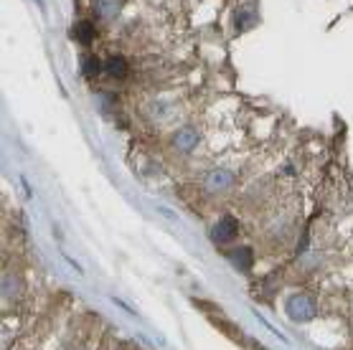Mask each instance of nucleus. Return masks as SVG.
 I'll return each mask as SVG.
<instances>
[{"label": "nucleus", "mask_w": 353, "mask_h": 350, "mask_svg": "<svg viewBox=\"0 0 353 350\" xmlns=\"http://www.w3.org/2000/svg\"><path fill=\"white\" fill-rule=\"evenodd\" d=\"M226 259H229V262H232V267H236L241 274H247V271L254 267V251H252L249 247H234V249H229Z\"/></svg>", "instance_id": "39448f33"}, {"label": "nucleus", "mask_w": 353, "mask_h": 350, "mask_svg": "<svg viewBox=\"0 0 353 350\" xmlns=\"http://www.w3.org/2000/svg\"><path fill=\"white\" fill-rule=\"evenodd\" d=\"M234 185H236V173L232 167H214L201 178V188L209 196H221V193L232 191Z\"/></svg>", "instance_id": "f03ea898"}, {"label": "nucleus", "mask_w": 353, "mask_h": 350, "mask_svg": "<svg viewBox=\"0 0 353 350\" xmlns=\"http://www.w3.org/2000/svg\"><path fill=\"white\" fill-rule=\"evenodd\" d=\"M234 25H236V31H244V28L252 25V10H249L247 6H241V8L236 10V21H234Z\"/></svg>", "instance_id": "9b49d317"}, {"label": "nucleus", "mask_w": 353, "mask_h": 350, "mask_svg": "<svg viewBox=\"0 0 353 350\" xmlns=\"http://www.w3.org/2000/svg\"><path fill=\"white\" fill-rule=\"evenodd\" d=\"M285 315L292 322H307L318 315V300L307 292H295L285 300Z\"/></svg>", "instance_id": "f257e3e1"}, {"label": "nucleus", "mask_w": 353, "mask_h": 350, "mask_svg": "<svg viewBox=\"0 0 353 350\" xmlns=\"http://www.w3.org/2000/svg\"><path fill=\"white\" fill-rule=\"evenodd\" d=\"M105 72L110 74V76H114V79H125L130 72V64L125 61V56H110V59H105Z\"/></svg>", "instance_id": "0eeeda50"}, {"label": "nucleus", "mask_w": 353, "mask_h": 350, "mask_svg": "<svg viewBox=\"0 0 353 350\" xmlns=\"http://www.w3.org/2000/svg\"><path fill=\"white\" fill-rule=\"evenodd\" d=\"M236 236H239V221L229 214L221 216V218L211 226V239L216 241V244H232Z\"/></svg>", "instance_id": "20e7f679"}, {"label": "nucleus", "mask_w": 353, "mask_h": 350, "mask_svg": "<svg viewBox=\"0 0 353 350\" xmlns=\"http://www.w3.org/2000/svg\"><path fill=\"white\" fill-rule=\"evenodd\" d=\"M122 10V0H94V13L102 21H114Z\"/></svg>", "instance_id": "423d86ee"}, {"label": "nucleus", "mask_w": 353, "mask_h": 350, "mask_svg": "<svg viewBox=\"0 0 353 350\" xmlns=\"http://www.w3.org/2000/svg\"><path fill=\"white\" fill-rule=\"evenodd\" d=\"M102 72H105V61H102V59H97L94 54H89L87 59L81 61V74H84V76H89V79L99 76Z\"/></svg>", "instance_id": "1a4fd4ad"}, {"label": "nucleus", "mask_w": 353, "mask_h": 350, "mask_svg": "<svg viewBox=\"0 0 353 350\" xmlns=\"http://www.w3.org/2000/svg\"><path fill=\"white\" fill-rule=\"evenodd\" d=\"M94 25L89 23V21H79V23L74 25V39L81 41V43H92L94 41Z\"/></svg>", "instance_id": "9d476101"}, {"label": "nucleus", "mask_w": 353, "mask_h": 350, "mask_svg": "<svg viewBox=\"0 0 353 350\" xmlns=\"http://www.w3.org/2000/svg\"><path fill=\"white\" fill-rule=\"evenodd\" d=\"M3 295H6V300H18L23 295V282L16 274H6L3 277Z\"/></svg>", "instance_id": "6e6552de"}, {"label": "nucleus", "mask_w": 353, "mask_h": 350, "mask_svg": "<svg viewBox=\"0 0 353 350\" xmlns=\"http://www.w3.org/2000/svg\"><path fill=\"white\" fill-rule=\"evenodd\" d=\"M201 143V132L193 125H183V127H178L173 135H170V147L181 155H191Z\"/></svg>", "instance_id": "7ed1b4c3"}]
</instances>
